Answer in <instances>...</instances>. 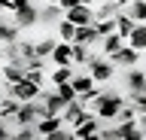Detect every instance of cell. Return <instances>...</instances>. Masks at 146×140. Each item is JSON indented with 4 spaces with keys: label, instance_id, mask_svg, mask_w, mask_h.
I'll list each match as a JSON object with an SVG mask.
<instances>
[{
    "label": "cell",
    "instance_id": "12",
    "mask_svg": "<svg viewBox=\"0 0 146 140\" xmlns=\"http://www.w3.org/2000/svg\"><path fill=\"white\" fill-rule=\"evenodd\" d=\"M125 85H128V92H146V73H143V70H137V67H128Z\"/></svg>",
    "mask_w": 146,
    "mask_h": 140
},
{
    "label": "cell",
    "instance_id": "33",
    "mask_svg": "<svg viewBox=\"0 0 146 140\" xmlns=\"http://www.w3.org/2000/svg\"><path fill=\"white\" fill-rule=\"evenodd\" d=\"M58 3H61V9H70V6H79L82 0H58Z\"/></svg>",
    "mask_w": 146,
    "mask_h": 140
},
{
    "label": "cell",
    "instance_id": "27",
    "mask_svg": "<svg viewBox=\"0 0 146 140\" xmlns=\"http://www.w3.org/2000/svg\"><path fill=\"white\" fill-rule=\"evenodd\" d=\"M128 101L137 107V113H146V92H128Z\"/></svg>",
    "mask_w": 146,
    "mask_h": 140
},
{
    "label": "cell",
    "instance_id": "9",
    "mask_svg": "<svg viewBox=\"0 0 146 140\" xmlns=\"http://www.w3.org/2000/svg\"><path fill=\"white\" fill-rule=\"evenodd\" d=\"M110 58H113V64H122V67H134L137 61H140V49H134V46H128V43H125V46L119 49V52H113Z\"/></svg>",
    "mask_w": 146,
    "mask_h": 140
},
{
    "label": "cell",
    "instance_id": "18",
    "mask_svg": "<svg viewBox=\"0 0 146 140\" xmlns=\"http://www.w3.org/2000/svg\"><path fill=\"white\" fill-rule=\"evenodd\" d=\"M18 107H21V101H18V98H12V94L6 92V98L0 101V119H9V122H12V116L18 113Z\"/></svg>",
    "mask_w": 146,
    "mask_h": 140
},
{
    "label": "cell",
    "instance_id": "16",
    "mask_svg": "<svg viewBox=\"0 0 146 140\" xmlns=\"http://www.w3.org/2000/svg\"><path fill=\"white\" fill-rule=\"evenodd\" d=\"M125 43H128V40H125V37H122V34L116 31V34H110V37H104V40H100V52H104V55L110 58L113 52H119V49L125 46Z\"/></svg>",
    "mask_w": 146,
    "mask_h": 140
},
{
    "label": "cell",
    "instance_id": "22",
    "mask_svg": "<svg viewBox=\"0 0 146 140\" xmlns=\"http://www.w3.org/2000/svg\"><path fill=\"white\" fill-rule=\"evenodd\" d=\"M125 12L137 21V25H140V21H146V0H134V3H128Z\"/></svg>",
    "mask_w": 146,
    "mask_h": 140
},
{
    "label": "cell",
    "instance_id": "6",
    "mask_svg": "<svg viewBox=\"0 0 146 140\" xmlns=\"http://www.w3.org/2000/svg\"><path fill=\"white\" fill-rule=\"evenodd\" d=\"M40 98H43V104H46V113H49V116H61V113H64V107H67V101H64V98H61L58 92H55V85H52V88L46 85Z\"/></svg>",
    "mask_w": 146,
    "mask_h": 140
},
{
    "label": "cell",
    "instance_id": "20",
    "mask_svg": "<svg viewBox=\"0 0 146 140\" xmlns=\"http://www.w3.org/2000/svg\"><path fill=\"white\" fill-rule=\"evenodd\" d=\"M134 25H137V21L131 19V15H128L125 9H122V12H116V31H119V34H122L125 40L131 37V31H134Z\"/></svg>",
    "mask_w": 146,
    "mask_h": 140
},
{
    "label": "cell",
    "instance_id": "3",
    "mask_svg": "<svg viewBox=\"0 0 146 140\" xmlns=\"http://www.w3.org/2000/svg\"><path fill=\"white\" fill-rule=\"evenodd\" d=\"M73 137H79V140L100 137V119H98V113H85L79 125H73Z\"/></svg>",
    "mask_w": 146,
    "mask_h": 140
},
{
    "label": "cell",
    "instance_id": "32",
    "mask_svg": "<svg viewBox=\"0 0 146 140\" xmlns=\"http://www.w3.org/2000/svg\"><path fill=\"white\" fill-rule=\"evenodd\" d=\"M137 125H140V131H143V137H146V113H137Z\"/></svg>",
    "mask_w": 146,
    "mask_h": 140
},
{
    "label": "cell",
    "instance_id": "26",
    "mask_svg": "<svg viewBox=\"0 0 146 140\" xmlns=\"http://www.w3.org/2000/svg\"><path fill=\"white\" fill-rule=\"evenodd\" d=\"M52 49H55V40L52 37L36 40V58H52Z\"/></svg>",
    "mask_w": 146,
    "mask_h": 140
},
{
    "label": "cell",
    "instance_id": "30",
    "mask_svg": "<svg viewBox=\"0 0 146 140\" xmlns=\"http://www.w3.org/2000/svg\"><path fill=\"white\" fill-rule=\"evenodd\" d=\"M9 125H12V122H9V119H0V140L12 137V131H9Z\"/></svg>",
    "mask_w": 146,
    "mask_h": 140
},
{
    "label": "cell",
    "instance_id": "35",
    "mask_svg": "<svg viewBox=\"0 0 146 140\" xmlns=\"http://www.w3.org/2000/svg\"><path fill=\"white\" fill-rule=\"evenodd\" d=\"M6 64V55H3V46H0V67Z\"/></svg>",
    "mask_w": 146,
    "mask_h": 140
},
{
    "label": "cell",
    "instance_id": "13",
    "mask_svg": "<svg viewBox=\"0 0 146 140\" xmlns=\"http://www.w3.org/2000/svg\"><path fill=\"white\" fill-rule=\"evenodd\" d=\"M61 125H64L61 116H43V119L36 122V134H40V137H49V134H55Z\"/></svg>",
    "mask_w": 146,
    "mask_h": 140
},
{
    "label": "cell",
    "instance_id": "19",
    "mask_svg": "<svg viewBox=\"0 0 146 140\" xmlns=\"http://www.w3.org/2000/svg\"><path fill=\"white\" fill-rule=\"evenodd\" d=\"M70 82H73V88H76V94H85V92H91V88L98 85L91 73H73Z\"/></svg>",
    "mask_w": 146,
    "mask_h": 140
},
{
    "label": "cell",
    "instance_id": "4",
    "mask_svg": "<svg viewBox=\"0 0 146 140\" xmlns=\"http://www.w3.org/2000/svg\"><path fill=\"white\" fill-rule=\"evenodd\" d=\"M6 92L12 94V98H18V101H34V98H40L43 94V85H36V82H31V79H18L15 85H6Z\"/></svg>",
    "mask_w": 146,
    "mask_h": 140
},
{
    "label": "cell",
    "instance_id": "25",
    "mask_svg": "<svg viewBox=\"0 0 146 140\" xmlns=\"http://www.w3.org/2000/svg\"><path fill=\"white\" fill-rule=\"evenodd\" d=\"M12 40H18V25H6V21L0 19V46L3 43H12Z\"/></svg>",
    "mask_w": 146,
    "mask_h": 140
},
{
    "label": "cell",
    "instance_id": "36",
    "mask_svg": "<svg viewBox=\"0 0 146 140\" xmlns=\"http://www.w3.org/2000/svg\"><path fill=\"white\" fill-rule=\"evenodd\" d=\"M9 3H12V6H21V3H27V0H9Z\"/></svg>",
    "mask_w": 146,
    "mask_h": 140
},
{
    "label": "cell",
    "instance_id": "15",
    "mask_svg": "<svg viewBox=\"0 0 146 140\" xmlns=\"http://www.w3.org/2000/svg\"><path fill=\"white\" fill-rule=\"evenodd\" d=\"M73 73H76V64H58L52 73H49V82H52V85L70 82V79H73Z\"/></svg>",
    "mask_w": 146,
    "mask_h": 140
},
{
    "label": "cell",
    "instance_id": "14",
    "mask_svg": "<svg viewBox=\"0 0 146 140\" xmlns=\"http://www.w3.org/2000/svg\"><path fill=\"white\" fill-rule=\"evenodd\" d=\"M61 19H64L61 3H46L43 9H40V21H43V25H58Z\"/></svg>",
    "mask_w": 146,
    "mask_h": 140
},
{
    "label": "cell",
    "instance_id": "8",
    "mask_svg": "<svg viewBox=\"0 0 146 140\" xmlns=\"http://www.w3.org/2000/svg\"><path fill=\"white\" fill-rule=\"evenodd\" d=\"M85 113H88V110L82 107V101H79V98H73V101H67V107H64V113H61V119H64V125H70V128H73V125H79V122H82V116H85Z\"/></svg>",
    "mask_w": 146,
    "mask_h": 140
},
{
    "label": "cell",
    "instance_id": "10",
    "mask_svg": "<svg viewBox=\"0 0 146 140\" xmlns=\"http://www.w3.org/2000/svg\"><path fill=\"white\" fill-rule=\"evenodd\" d=\"M0 73H3V82L6 85H15L18 79H25V61H6L0 67Z\"/></svg>",
    "mask_w": 146,
    "mask_h": 140
},
{
    "label": "cell",
    "instance_id": "2",
    "mask_svg": "<svg viewBox=\"0 0 146 140\" xmlns=\"http://www.w3.org/2000/svg\"><path fill=\"white\" fill-rule=\"evenodd\" d=\"M88 73L94 76V82H107V79H113V73H116V64H113V58L98 52V55L88 61Z\"/></svg>",
    "mask_w": 146,
    "mask_h": 140
},
{
    "label": "cell",
    "instance_id": "5",
    "mask_svg": "<svg viewBox=\"0 0 146 140\" xmlns=\"http://www.w3.org/2000/svg\"><path fill=\"white\" fill-rule=\"evenodd\" d=\"M64 19L73 21L76 28H79V25H94V6H88V3L70 6V9H64Z\"/></svg>",
    "mask_w": 146,
    "mask_h": 140
},
{
    "label": "cell",
    "instance_id": "7",
    "mask_svg": "<svg viewBox=\"0 0 146 140\" xmlns=\"http://www.w3.org/2000/svg\"><path fill=\"white\" fill-rule=\"evenodd\" d=\"M36 21H40V9H36L31 0L21 3V6H15V25L18 28H31V25H36Z\"/></svg>",
    "mask_w": 146,
    "mask_h": 140
},
{
    "label": "cell",
    "instance_id": "23",
    "mask_svg": "<svg viewBox=\"0 0 146 140\" xmlns=\"http://www.w3.org/2000/svg\"><path fill=\"white\" fill-rule=\"evenodd\" d=\"M94 28H98L100 40L110 37V34H116V15H110V19H94Z\"/></svg>",
    "mask_w": 146,
    "mask_h": 140
},
{
    "label": "cell",
    "instance_id": "31",
    "mask_svg": "<svg viewBox=\"0 0 146 140\" xmlns=\"http://www.w3.org/2000/svg\"><path fill=\"white\" fill-rule=\"evenodd\" d=\"M100 140H119L116 128H100Z\"/></svg>",
    "mask_w": 146,
    "mask_h": 140
},
{
    "label": "cell",
    "instance_id": "28",
    "mask_svg": "<svg viewBox=\"0 0 146 140\" xmlns=\"http://www.w3.org/2000/svg\"><path fill=\"white\" fill-rule=\"evenodd\" d=\"M55 92L61 94L64 101H73V98H79V94H76V88H73V82H61V85H55Z\"/></svg>",
    "mask_w": 146,
    "mask_h": 140
},
{
    "label": "cell",
    "instance_id": "38",
    "mask_svg": "<svg viewBox=\"0 0 146 140\" xmlns=\"http://www.w3.org/2000/svg\"><path fill=\"white\" fill-rule=\"evenodd\" d=\"M143 52H146V49H143Z\"/></svg>",
    "mask_w": 146,
    "mask_h": 140
},
{
    "label": "cell",
    "instance_id": "29",
    "mask_svg": "<svg viewBox=\"0 0 146 140\" xmlns=\"http://www.w3.org/2000/svg\"><path fill=\"white\" fill-rule=\"evenodd\" d=\"M12 137H15V140H34V137H40V134H36L34 125H21V128H18Z\"/></svg>",
    "mask_w": 146,
    "mask_h": 140
},
{
    "label": "cell",
    "instance_id": "24",
    "mask_svg": "<svg viewBox=\"0 0 146 140\" xmlns=\"http://www.w3.org/2000/svg\"><path fill=\"white\" fill-rule=\"evenodd\" d=\"M55 28H58V37H61V40H67V43H73V40H76V25H73V21L61 19Z\"/></svg>",
    "mask_w": 146,
    "mask_h": 140
},
{
    "label": "cell",
    "instance_id": "21",
    "mask_svg": "<svg viewBox=\"0 0 146 140\" xmlns=\"http://www.w3.org/2000/svg\"><path fill=\"white\" fill-rule=\"evenodd\" d=\"M128 46L140 49V52L146 49V21H140V25H134V31H131V37H128Z\"/></svg>",
    "mask_w": 146,
    "mask_h": 140
},
{
    "label": "cell",
    "instance_id": "1",
    "mask_svg": "<svg viewBox=\"0 0 146 140\" xmlns=\"http://www.w3.org/2000/svg\"><path fill=\"white\" fill-rule=\"evenodd\" d=\"M125 98L119 92H100V104H98V119L100 122H116L119 110H122Z\"/></svg>",
    "mask_w": 146,
    "mask_h": 140
},
{
    "label": "cell",
    "instance_id": "11",
    "mask_svg": "<svg viewBox=\"0 0 146 140\" xmlns=\"http://www.w3.org/2000/svg\"><path fill=\"white\" fill-rule=\"evenodd\" d=\"M52 61H55V67H58V64H73V43H67V40L55 43V49H52Z\"/></svg>",
    "mask_w": 146,
    "mask_h": 140
},
{
    "label": "cell",
    "instance_id": "17",
    "mask_svg": "<svg viewBox=\"0 0 146 140\" xmlns=\"http://www.w3.org/2000/svg\"><path fill=\"white\" fill-rule=\"evenodd\" d=\"M98 52L100 49H91V46H85V43H73V64H88Z\"/></svg>",
    "mask_w": 146,
    "mask_h": 140
},
{
    "label": "cell",
    "instance_id": "37",
    "mask_svg": "<svg viewBox=\"0 0 146 140\" xmlns=\"http://www.w3.org/2000/svg\"><path fill=\"white\" fill-rule=\"evenodd\" d=\"M46 3H58V0H46Z\"/></svg>",
    "mask_w": 146,
    "mask_h": 140
},
{
    "label": "cell",
    "instance_id": "34",
    "mask_svg": "<svg viewBox=\"0 0 146 140\" xmlns=\"http://www.w3.org/2000/svg\"><path fill=\"white\" fill-rule=\"evenodd\" d=\"M116 3H119V6H122V9H125L128 3H134V0H116Z\"/></svg>",
    "mask_w": 146,
    "mask_h": 140
}]
</instances>
